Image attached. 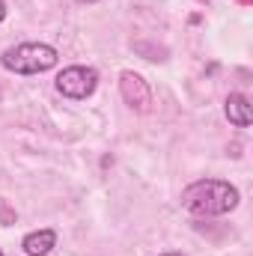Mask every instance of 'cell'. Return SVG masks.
I'll return each mask as SVG.
<instances>
[{
    "mask_svg": "<svg viewBox=\"0 0 253 256\" xmlns=\"http://www.w3.org/2000/svg\"><path fill=\"white\" fill-rule=\"evenodd\" d=\"M54 86H57V92L66 96V98L84 102V98H90V96L96 92V86H98V72H96L92 66H66L63 72L57 74Z\"/></svg>",
    "mask_w": 253,
    "mask_h": 256,
    "instance_id": "obj_3",
    "label": "cell"
},
{
    "mask_svg": "<svg viewBox=\"0 0 253 256\" xmlns=\"http://www.w3.org/2000/svg\"><path fill=\"white\" fill-rule=\"evenodd\" d=\"M120 92H122V102L137 114H146L152 108V90L143 80V74H137V72H122L120 74Z\"/></svg>",
    "mask_w": 253,
    "mask_h": 256,
    "instance_id": "obj_4",
    "label": "cell"
},
{
    "mask_svg": "<svg viewBox=\"0 0 253 256\" xmlns=\"http://www.w3.org/2000/svg\"><path fill=\"white\" fill-rule=\"evenodd\" d=\"M57 248V232L54 230H33L21 238V250L27 256H48Z\"/></svg>",
    "mask_w": 253,
    "mask_h": 256,
    "instance_id": "obj_6",
    "label": "cell"
},
{
    "mask_svg": "<svg viewBox=\"0 0 253 256\" xmlns=\"http://www.w3.org/2000/svg\"><path fill=\"white\" fill-rule=\"evenodd\" d=\"M60 63V54L48 42H18L0 54V66L12 74H42Z\"/></svg>",
    "mask_w": 253,
    "mask_h": 256,
    "instance_id": "obj_2",
    "label": "cell"
},
{
    "mask_svg": "<svg viewBox=\"0 0 253 256\" xmlns=\"http://www.w3.org/2000/svg\"><path fill=\"white\" fill-rule=\"evenodd\" d=\"M242 194L224 179H196L182 191V208L196 218H220L238 208Z\"/></svg>",
    "mask_w": 253,
    "mask_h": 256,
    "instance_id": "obj_1",
    "label": "cell"
},
{
    "mask_svg": "<svg viewBox=\"0 0 253 256\" xmlns=\"http://www.w3.org/2000/svg\"><path fill=\"white\" fill-rule=\"evenodd\" d=\"M224 114L230 120V126L236 128H250L253 122V108H250V98L244 92H230L226 102H224Z\"/></svg>",
    "mask_w": 253,
    "mask_h": 256,
    "instance_id": "obj_5",
    "label": "cell"
},
{
    "mask_svg": "<svg viewBox=\"0 0 253 256\" xmlns=\"http://www.w3.org/2000/svg\"><path fill=\"white\" fill-rule=\"evenodd\" d=\"M0 256H3V250H0Z\"/></svg>",
    "mask_w": 253,
    "mask_h": 256,
    "instance_id": "obj_10",
    "label": "cell"
},
{
    "mask_svg": "<svg viewBox=\"0 0 253 256\" xmlns=\"http://www.w3.org/2000/svg\"><path fill=\"white\" fill-rule=\"evenodd\" d=\"M6 12H9V6H6V0H0V24L6 21Z\"/></svg>",
    "mask_w": 253,
    "mask_h": 256,
    "instance_id": "obj_7",
    "label": "cell"
},
{
    "mask_svg": "<svg viewBox=\"0 0 253 256\" xmlns=\"http://www.w3.org/2000/svg\"><path fill=\"white\" fill-rule=\"evenodd\" d=\"M161 256H185V254H161Z\"/></svg>",
    "mask_w": 253,
    "mask_h": 256,
    "instance_id": "obj_9",
    "label": "cell"
},
{
    "mask_svg": "<svg viewBox=\"0 0 253 256\" xmlns=\"http://www.w3.org/2000/svg\"><path fill=\"white\" fill-rule=\"evenodd\" d=\"M78 3H84V6H90V3H98V0H78Z\"/></svg>",
    "mask_w": 253,
    "mask_h": 256,
    "instance_id": "obj_8",
    "label": "cell"
}]
</instances>
